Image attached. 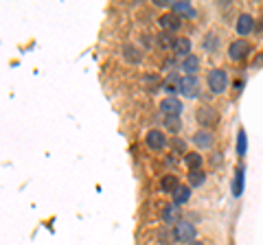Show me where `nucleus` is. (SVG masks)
<instances>
[{
    "label": "nucleus",
    "instance_id": "f257e3e1",
    "mask_svg": "<svg viewBox=\"0 0 263 245\" xmlns=\"http://www.w3.org/2000/svg\"><path fill=\"white\" fill-rule=\"evenodd\" d=\"M171 234H174V241H176V243L189 245V243H193V241H195L197 230H195V226H193L191 221H182V219H180V221L174 226Z\"/></svg>",
    "mask_w": 263,
    "mask_h": 245
},
{
    "label": "nucleus",
    "instance_id": "f03ea898",
    "mask_svg": "<svg viewBox=\"0 0 263 245\" xmlns=\"http://www.w3.org/2000/svg\"><path fill=\"white\" fill-rule=\"evenodd\" d=\"M206 86L213 94H224L228 90V75L224 68H213L206 77Z\"/></svg>",
    "mask_w": 263,
    "mask_h": 245
},
{
    "label": "nucleus",
    "instance_id": "7ed1b4c3",
    "mask_svg": "<svg viewBox=\"0 0 263 245\" xmlns=\"http://www.w3.org/2000/svg\"><path fill=\"white\" fill-rule=\"evenodd\" d=\"M195 118L200 122L202 127H215L219 122V112L213 108V105H200V108L195 110Z\"/></svg>",
    "mask_w": 263,
    "mask_h": 245
},
{
    "label": "nucleus",
    "instance_id": "20e7f679",
    "mask_svg": "<svg viewBox=\"0 0 263 245\" xmlns=\"http://www.w3.org/2000/svg\"><path fill=\"white\" fill-rule=\"evenodd\" d=\"M178 92L186 96V99H195L197 94H200V81H197V77H180L178 81Z\"/></svg>",
    "mask_w": 263,
    "mask_h": 245
},
{
    "label": "nucleus",
    "instance_id": "39448f33",
    "mask_svg": "<svg viewBox=\"0 0 263 245\" xmlns=\"http://www.w3.org/2000/svg\"><path fill=\"white\" fill-rule=\"evenodd\" d=\"M250 42H246V39H235V42H230L228 46V57L233 62H243L246 57L250 55Z\"/></svg>",
    "mask_w": 263,
    "mask_h": 245
},
{
    "label": "nucleus",
    "instance_id": "423d86ee",
    "mask_svg": "<svg viewBox=\"0 0 263 245\" xmlns=\"http://www.w3.org/2000/svg\"><path fill=\"white\" fill-rule=\"evenodd\" d=\"M145 145L149 147L152 151H162L164 147H167V136L160 129H149L145 136Z\"/></svg>",
    "mask_w": 263,
    "mask_h": 245
},
{
    "label": "nucleus",
    "instance_id": "0eeeda50",
    "mask_svg": "<svg viewBox=\"0 0 263 245\" xmlns=\"http://www.w3.org/2000/svg\"><path fill=\"white\" fill-rule=\"evenodd\" d=\"M160 112L164 116H180V112H182V101L176 99V96H167V99L160 101Z\"/></svg>",
    "mask_w": 263,
    "mask_h": 245
},
{
    "label": "nucleus",
    "instance_id": "6e6552de",
    "mask_svg": "<svg viewBox=\"0 0 263 245\" xmlns=\"http://www.w3.org/2000/svg\"><path fill=\"white\" fill-rule=\"evenodd\" d=\"M180 72H184V77H195L200 72V57L197 55H186L180 62Z\"/></svg>",
    "mask_w": 263,
    "mask_h": 245
},
{
    "label": "nucleus",
    "instance_id": "1a4fd4ad",
    "mask_svg": "<svg viewBox=\"0 0 263 245\" xmlns=\"http://www.w3.org/2000/svg\"><path fill=\"white\" fill-rule=\"evenodd\" d=\"M158 24L167 31V33H174V31H178L180 27H182V20H180V15H176L174 11H171V13H162L158 18Z\"/></svg>",
    "mask_w": 263,
    "mask_h": 245
},
{
    "label": "nucleus",
    "instance_id": "9d476101",
    "mask_svg": "<svg viewBox=\"0 0 263 245\" xmlns=\"http://www.w3.org/2000/svg\"><path fill=\"white\" fill-rule=\"evenodd\" d=\"M252 29H254V18L250 13H241L239 18H237V22H235L237 35H250Z\"/></svg>",
    "mask_w": 263,
    "mask_h": 245
},
{
    "label": "nucleus",
    "instance_id": "9b49d317",
    "mask_svg": "<svg viewBox=\"0 0 263 245\" xmlns=\"http://www.w3.org/2000/svg\"><path fill=\"white\" fill-rule=\"evenodd\" d=\"M193 145L197 147V149H202V151L213 149V145H215V136H213L211 132L200 129V132H195V136H193Z\"/></svg>",
    "mask_w": 263,
    "mask_h": 245
},
{
    "label": "nucleus",
    "instance_id": "f8f14e48",
    "mask_svg": "<svg viewBox=\"0 0 263 245\" xmlns=\"http://www.w3.org/2000/svg\"><path fill=\"white\" fill-rule=\"evenodd\" d=\"M171 51H174V55L176 57H180V59H184L186 55H191V39L189 37H176V42H174V48H171Z\"/></svg>",
    "mask_w": 263,
    "mask_h": 245
},
{
    "label": "nucleus",
    "instance_id": "ddd939ff",
    "mask_svg": "<svg viewBox=\"0 0 263 245\" xmlns=\"http://www.w3.org/2000/svg\"><path fill=\"white\" fill-rule=\"evenodd\" d=\"M184 165H186L189 171H202V165H204L202 153H197V151H186V153H184Z\"/></svg>",
    "mask_w": 263,
    "mask_h": 245
},
{
    "label": "nucleus",
    "instance_id": "4468645a",
    "mask_svg": "<svg viewBox=\"0 0 263 245\" xmlns=\"http://www.w3.org/2000/svg\"><path fill=\"white\" fill-rule=\"evenodd\" d=\"M171 195H174V203H176V206H182V203H186L189 199H191V186H182V184H180Z\"/></svg>",
    "mask_w": 263,
    "mask_h": 245
},
{
    "label": "nucleus",
    "instance_id": "2eb2a0df",
    "mask_svg": "<svg viewBox=\"0 0 263 245\" xmlns=\"http://www.w3.org/2000/svg\"><path fill=\"white\" fill-rule=\"evenodd\" d=\"M241 193H243V167H237L233 179V197H241Z\"/></svg>",
    "mask_w": 263,
    "mask_h": 245
},
{
    "label": "nucleus",
    "instance_id": "dca6fc26",
    "mask_svg": "<svg viewBox=\"0 0 263 245\" xmlns=\"http://www.w3.org/2000/svg\"><path fill=\"white\" fill-rule=\"evenodd\" d=\"M162 221L167 223V226H171V223L176 226L180 221V210H178L176 203H174V206H167V208L162 210Z\"/></svg>",
    "mask_w": 263,
    "mask_h": 245
},
{
    "label": "nucleus",
    "instance_id": "f3484780",
    "mask_svg": "<svg viewBox=\"0 0 263 245\" xmlns=\"http://www.w3.org/2000/svg\"><path fill=\"white\" fill-rule=\"evenodd\" d=\"M123 55H125V62H129V64H141V59H143L141 51H138L136 46H132V44L123 46Z\"/></svg>",
    "mask_w": 263,
    "mask_h": 245
},
{
    "label": "nucleus",
    "instance_id": "a211bd4d",
    "mask_svg": "<svg viewBox=\"0 0 263 245\" xmlns=\"http://www.w3.org/2000/svg\"><path fill=\"white\" fill-rule=\"evenodd\" d=\"M171 9L176 15H189V18H195V9L191 7V3H171Z\"/></svg>",
    "mask_w": 263,
    "mask_h": 245
},
{
    "label": "nucleus",
    "instance_id": "6ab92c4d",
    "mask_svg": "<svg viewBox=\"0 0 263 245\" xmlns=\"http://www.w3.org/2000/svg\"><path fill=\"white\" fill-rule=\"evenodd\" d=\"M156 42H158V48H162V51H171V48H174V42H176V35L174 33H167V31H162Z\"/></svg>",
    "mask_w": 263,
    "mask_h": 245
},
{
    "label": "nucleus",
    "instance_id": "aec40b11",
    "mask_svg": "<svg viewBox=\"0 0 263 245\" xmlns=\"http://www.w3.org/2000/svg\"><path fill=\"white\" fill-rule=\"evenodd\" d=\"M164 127H167L169 134H180L182 120H180V116H164Z\"/></svg>",
    "mask_w": 263,
    "mask_h": 245
},
{
    "label": "nucleus",
    "instance_id": "412c9836",
    "mask_svg": "<svg viewBox=\"0 0 263 245\" xmlns=\"http://www.w3.org/2000/svg\"><path fill=\"white\" fill-rule=\"evenodd\" d=\"M178 186H180L178 177H176V175H171V173H169V175H164V177H162V182H160V189H162V191H167V193H174Z\"/></svg>",
    "mask_w": 263,
    "mask_h": 245
},
{
    "label": "nucleus",
    "instance_id": "4be33fe9",
    "mask_svg": "<svg viewBox=\"0 0 263 245\" xmlns=\"http://www.w3.org/2000/svg\"><path fill=\"white\" fill-rule=\"evenodd\" d=\"M189 186H202L206 175H204V171H189Z\"/></svg>",
    "mask_w": 263,
    "mask_h": 245
},
{
    "label": "nucleus",
    "instance_id": "5701e85b",
    "mask_svg": "<svg viewBox=\"0 0 263 245\" xmlns=\"http://www.w3.org/2000/svg\"><path fill=\"white\" fill-rule=\"evenodd\" d=\"M246 147H248V142H246V129H239V134H237V147H235L239 158L246 153Z\"/></svg>",
    "mask_w": 263,
    "mask_h": 245
},
{
    "label": "nucleus",
    "instance_id": "b1692460",
    "mask_svg": "<svg viewBox=\"0 0 263 245\" xmlns=\"http://www.w3.org/2000/svg\"><path fill=\"white\" fill-rule=\"evenodd\" d=\"M169 145H171V149H174L176 153H186V142L182 140V138H174V140H169Z\"/></svg>",
    "mask_w": 263,
    "mask_h": 245
},
{
    "label": "nucleus",
    "instance_id": "393cba45",
    "mask_svg": "<svg viewBox=\"0 0 263 245\" xmlns=\"http://www.w3.org/2000/svg\"><path fill=\"white\" fill-rule=\"evenodd\" d=\"M189 245H204V243H200V241H193V243H189Z\"/></svg>",
    "mask_w": 263,
    "mask_h": 245
}]
</instances>
